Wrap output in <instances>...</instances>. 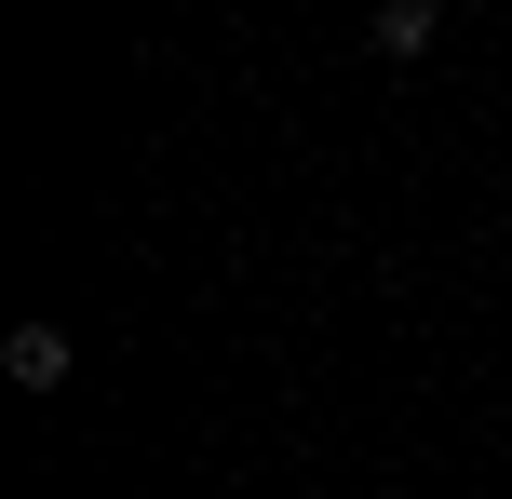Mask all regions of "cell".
I'll return each instance as SVG.
<instances>
[{
	"label": "cell",
	"mask_w": 512,
	"mask_h": 499,
	"mask_svg": "<svg viewBox=\"0 0 512 499\" xmlns=\"http://www.w3.org/2000/svg\"><path fill=\"white\" fill-rule=\"evenodd\" d=\"M0 365H14L27 392H54V378H68V324H14V351H0Z\"/></svg>",
	"instance_id": "6da1fadb"
},
{
	"label": "cell",
	"mask_w": 512,
	"mask_h": 499,
	"mask_svg": "<svg viewBox=\"0 0 512 499\" xmlns=\"http://www.w3.org/2000/svg\"><path fill=\"white\" fill-rule=\"evenodd\" d=\"M432 0H378V14H364V41H378V54H432Z\"/></svg>",
	"instance_id": "7a4b0ae2"
}]
</instances>
